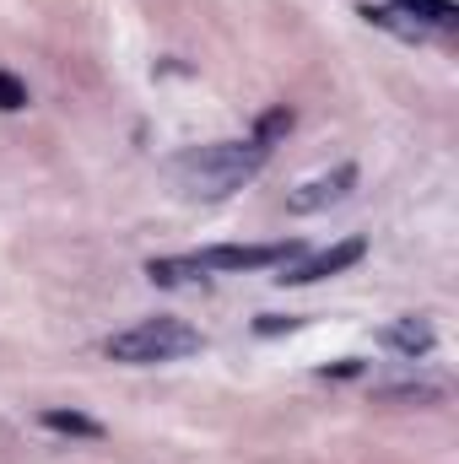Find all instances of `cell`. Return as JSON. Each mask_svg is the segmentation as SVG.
<instances>
[{
	"instance_id": "obj_1",
	"label": "cell",
	"mask_w": 459,
	"mask_h": 464,
	"mask_svg": "<svg viewBox=\"0 0 459 464\" xmlns=\"http://www.w3.org/2000/svg\"><path fill=\"white\" fill-rule=\"evenodd\" d=\"M265 157H270V146H259L254 135L249 140H211V146H190L173 162V179L195 200H228L232 189H243L265 168Z\"/></svg>"
},
{
	"instance_id": "obj_2",
	"label": "cell",
	"mask_w": 459,
	"mask_h": 464,
	"mask_svg": "<svg viewBox=\"0 0 459 464\" xmlns=\"http://www.w3.org/2000/svg\"><path fill=\"white\" fill-rule=\"evenodd\" d=\"M303 243H217V248H200V254H168V259H151L146 276L157 286H184V281H200V276H238V270H265V265H287L298 259Z\"/></svg>"
},
{
	"instance_id": "obj_3",
	"label": "cell",
	"mask_w": 459,
	"mask_h": 464,
	"mask_svg": "<svg viewBox=\"0 0 459 464\" xmlns=\"http://www.w3.org/2000/svg\"><path fill=\"white\" fill-rule=\"evenodd\" d=\"M200 346H206L200 330L184 324V319H141V324L109 335L103 351L114 362H124V367H157V362H184V356H195Z\"/></svg>"
},
{
	"instance_id": "obj_4",
	"label": "cell",
	"mask_w": 459,
	"mask_h": 464,
	"mask_svg": "<svg viewBox=\"0 0 459 464\" xmlns=\"http://www.w3.org/2000/svg\"><path fill=\"white\" fill-rule=\"evenodd\" d=\"M351 189H356V168H351V162H341V168H330V173H319V179L298 184V189L287 195V211H292V217H314V211H330V206H341Z\"/></svg>"
},
{
	"instance_id": "obj_5",
	"label": "cell",
	"mask_w": 459,
	"mask_h": 464,
	"mask_svg": "<svg viewBox=\"0 0 459 464\" xmlns=\"http://www.w3.org/2000/svg\"><path fill=\"white\" fill-rule=\"evenodd\" d=\"M362 254H367V237H341L336 248H325V254H308V259L287 265L276 281H281V286H308V281H325V276H341V270H351Z\"/></svg>"
},
{
	"instance_id": "obj_6",
	"label": "cell",
	"mask_w": 459,
	"mask_h": 464,
	"mask_svg": "<svg viewBox=\"0 0 459 464\" xmlns=\"http://www.w3.org/2000/svg\"><path fill=\"white\" fill-rule=\"evenodd\" d=\"M433 341H438V335H433V324H427V319H395V324L384 330V346L400 351L405 362L427 356V351H433Z\"/></svg>"
},
{
	"instance_id": "obj_7",
	"label": "cell",
	"mask_w": 459,
	"mask_h": 464,
	"mask_svg": "<svg viewBox=\"0 0 459 464\" xmlns=\"http://www.w3.org/2000/svg\"><path fill=\"white\" fill-rule=\"evenodd\" d=\"M405 16H422V27H438V33H449L459 27V5L454 0H395Z\"/></svg>"
},
{
	"instance_id": "obj_8",
	"label": "cell",
	"mask_w": 459,
	"mask_h": 464,
	"mask_svg": "<svg viewBox=\"0 0 459 464\" xmlns=\"http://www.w3.org/2000/svg\"><path fill=\"white\" fill-rule=\"evenodd\" d=\"M362 16H367L373 27H389V33H400V38H411V44H416V38H427V27H422L416 16H405L400 5H362Z\"/></svg>"
},
{
	"instance_id": "obj_9",
	"label": "cell",
	"mask_w": 459,
	"mask_h": 464,
	"mask_svg": "<svg viewBox=\"0 0 459 464\" xmlns=\"http://www.w3.org/2000/svg\"><path fill=\"white\" fill-rule=\"evenodd\" d=\"M44 427L65 432V438H103V421H93L82 411H44Z\"/></svg>"
},
{
	"instance_id": "obj_10",
	"label": "cell",
	"mask_w": 459,
	"mask_h": 464,
	"mask_svg": "<svg viewBox=\"0 0 459 464\" xmlns=\"http://www.w3.org/2000/svg\"><path fill=\"white\" fill-rule=\"evenodd\" d=\"M16 109H27V87L11 71H0V114H16Z\"/></svg>"
},
{
	"instance_id": "obj_11",
	"label": "cell",
	"mask_w": 459,
	"mask_h": 464,
	"mask_svg": "<svg viewBox=\"0 0 459 464\" xmlns=\"http://www.w3.org/2000/svg\"><path fill=\"white\" fill-rule=\"evenodd\" d=\"M281 130H292V114H287V109H270V114L259 119V130H254V140H259V146H270V140H276Z\"/></svg>"
},
{
	"instance_id": "obj_12",
	"label": "cell",
	"mask_w": 459,
	"mask_h": 464,
	"mask_svg": "<svg viewBox=\"0 0 459 464\" xmlns=\"http://www.w3.org/2000/svg\"><path fill=\"white\" fill-rule=\"evenodd\" d=\"M298 324H303V319H276V314H265L254 330H259V335H281V330H298Z\"/></svg>"
}]
</instances>
